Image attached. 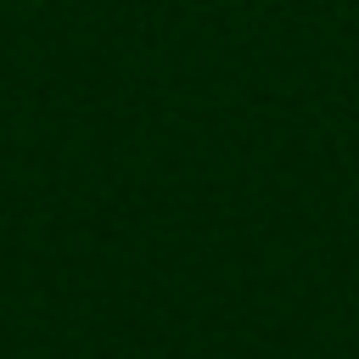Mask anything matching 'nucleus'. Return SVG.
Returning <instances> with one entry per match:
<instances>
[]
</instances>
